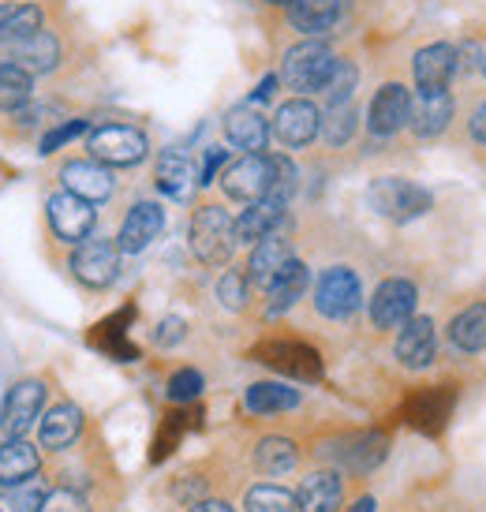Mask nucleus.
Wrapping results in <instances>:
<instances>
[{"label":"nucleus","instance_id":"1","mask_svg":"<svg viewBox=\"0 0 486 512\" xmlns=\"http://www.w3.org/2000/svg\"><path fill=\"white\" fill-rule=\"evenodd\" d=\"M191 251L206 262V266H225L236 251V225L221 206H202L191 217Z\"/></svg>","mask_w":486,"mask_h":512},{"label":"nucleus","instance_id":"2","mask_svg":"<svg viewBox=\"0 0 486 512\" xmlns=\"http://www.w3.org/2000/svg\"><path fill=\"white\" fill-rule=\"evenodd\" d=\"M367 202L378 217H389V221H412V217L427 214L430 210V191L427 187L412 184V180H401V176H382L367 187Z\"/></svg>","mask_w":486,"mask_h":512},{"label":"nucleus","instance_id":"3","mask_svg":"<svg viewBox=\"0 0 486 512\" xmlns=\"http://www.w3.org/2000/svg\"><path fill=\"white\" fill-rule=\"evenodd\" d=\"M90 154L101 165H139L150 150L146 135L139 128H128V124H105V128L90 131Z\"/></svg>","mask_w":486,"mask_h":512},{"label":"nucleus","instance_id":"4","mask_svg":"<svg viewBox=\"0 0 486 512\" xmlns=\"http://www.w3.org/2000/svg\"><path fill=\"white\" fill-rule=\"evenodd\" d=\"M221 187L229 199L240 202H258L273 191V157L266 154H247L240 161H232L225 176H221Z\"/></svg>","mask_w":486,"mask_h":512},{"label":"nucleus","instance_id":"5","mask_svg":"<svg viewBox=\"0 0 486 512\" xmlns=\"http://www.w3.org/2000/svg\"><path fill=\"white\" fill-rule=\"evenodd\" d=\"M333 64H337V57L329 53V45L322 42H303L296 45V49H288L285 57V83L292 86V90H322L329 79V72H333Z\"/></svg>","mask_w":486,"mask_h":512},{"label":"nucleus","instance_id":"6","mask_svg":"<svg viewBox=\"0 0 486 512\" xmlns=\"http://www.w3.org/2000/svg\"><path fill=\"white\" fill-rule=\"evenodd\" d=\"M72 273L90 288H105L120 273V243L113 240H83L72 255Z\"/></svg>","mask_w":486,"mask_h":512},{"label":"nucleus","instance_id":"7","mask_svg":"<svg viewBox=\"0 0 486 512\" xmlns=\"http://www.w3.org/2000/svg\"><path fill=\"white\" fill-rule=\"evenodd\" d=\"M359 303H363V288H359L356 273L344 270V266L322 273V281L315 288V307L326 318H348L359 311Z\"/></svg>","mask_w":486,"mask_h":512},{"label":"nucleus","instance_id":"8","mask_svg":"<svg viewBox=\"0 0 486 512\" xmlns=\"http://www.w3.org/2000/svg\"><path fill=\"white\" fill-rule=\"evenodd\" d=\"M318 128H322V116H318L315 105H311L307 98H292V101H285V105L277 109L270 131L277 135V143H281V146H288V150H300V146H307L311 139H315Z\"/></svg>","mask_w":486,"mask_h":512},{"label":"nucleus","instance_id":"9","mask_svg":"<svg viewBox=\"0 0 486 512\" xmlns=\"http://www.w3.org/2000/svg\"><path fill=\"white\" fill-rule=\"evenodd\" d=\"M258 359L270 363L273 370H281V374L300 378V382H318V378H322V359H318V352L307 348V344H296V341L262 344V348H258Z\"/></svg>","mask_w":486,"mask_h":512},{"label":"nucleus","instance_id":"10","mask_svg":"<svg viewBox=\"0 0 486 512\" xmlns=\"http://www.w3.org/2000/svg\"><path fill=\"white\" fill-rule=\"evenodd\" d=\"M415 314V285L412 281H382L371 299V322L378 329H397Z\"/></svg>","mask_w":486,"mask_h":512},{"label":"nucleus","instance_id":"11","mask_svg":"<svg viewBox=\"0 0 486 512\" xmlns=\"http://www.w3.org/2000/svg\"><path fill=\"white\" fill-rule=\"evenodd\" d=\"M49 225L57 232L60 240L68 243H83L90 236V228H94V206L72 191H64V195H53L49 199Z\"/></svg>","mask_w":486,"mask_h":512},{"label":"nucleus","instance_id":"12","mask_svg":"<svg viewBox=\"0 0 486 512\" xmlns=\"http://www.w3.org/2000/svg\"><path fill=\"white\" fill-rule=\"evenodd\" d=\"M457 72V49L445 42H434L415 53V86L419 94H442Z\"/></svg>","mask_w":486,"mask_h":512},{"label":"nucleus","instance_id":"13","mask_svg":"<svg viewBox=\"0 0 486 512\" xmlns=\"http://www.w3.org/2000/svg\"><path fill=\"white\" fill-rule=\"evenodd\" d=\"M42 404H45V385L34 382V378H27V382H19L4 397V430L8 434H15V438H23L30 427H34V419L42 415Z\"/></svg>","mask_w":486,"mask_h":512},{"label":"nucleus","instance_id":"14","mask_svg":"<svg viewBox=\"0 0 486 512\" xmlns=\"http://www.w3.org/2000/svg\"><path fill=\"white\" fill-rule=\"evenodd\" d=\"M161 228H165V210H161L158 202H139V206H131V214L124 217V225H120V251H128V255H139L146 251L150 243L161 236Z\"/></svg>","mask_w":486,"mask_h":512},{"label":"nucleus","instance_id":"15","mask_svg":"<svg viewBox=\"0 0 486 512\" xmlns=\"http://www.w3.org/2000/svg\"><path fill=\"white\" fill-rule=\"evenodd\" d=\"M412 116V98L401 83H386L371 101V131L374 135H397Z\"/></svg>","mask_w":486,"mask_h":512},{"label":"nucleus","instance_id":"16","mask_svg":"<svg viewBox=\"0 0 486 512\" xmlns=\"http://www.w3.org/2000/svg\"><path fill=\"white\" fill-rule=\"evenodd\" d=\"M60 176H64V187L86 202H105L113 195V172L101 161H72V165H64Z\"/></svg>","mask_w":486,"mask_h":512},{"label":"nucleus","instance_id":"17","mask_svg":"<svg viewBox=\"0 0 486 512\" xmlns=\"http://www.w3.org/2000/svg\"><path fill=\"white\" fill-rule=\"evenodd\" d=\"M225 135H229L232 146H240L247 154H262L266 139H270V120L258 113V109H251V105H236L225 116Z\"/></svg>","mask_w":486,"mask_h":512},{"label":"nucleus","instance_id":"18","mask_svg":"<svg viewBox=\"0 0 486 512\" xmlns=\"http://www.w3.org/2000/svg\"><path fill=\"white\" fill-rule=\"evenodd\" d=\"M288 262H292V247H288V240H281V236H262V240L255 243V251H251V262H247V281L258 288H270L273 277L285 270Z\"/></svg>","mask_w":486,"mask_h":512},{"label":"nucleus","instance_id":"19","mask_svg":"<svg viewBox=\"0 0 486 512\" xmlns=\"http://www.w3.org/2000/svg\"><path fill=\"white\" fill-rule=\"evenodd\" d=\"M285 206L288 202L281 199H258V202H247V210H243L232 225H236V243H258L262 236H270L273 228L285 221Z\"/></svg>","mask_w":486,"mask_h":512},{"label":"nucleus","instance_id":"20","mask_svg":"<svg viewBox=\"0 0 486 512\" xmlns=\"http://www.w3.org/2000/svg\"><path fill=\"white\" fill-rule=\"evenodd\" d=\"M434 348H438V337H434V322L430 318H408L401 329V337H397V359H401L404 367H427L430 359H434Z\"/></svg>","mask_w":486,"mask_h":512},{"label":"nucleus","instance_id":"21","mask_svg":"<svg viewBox=\"0 0 486 512\" xmlns=\"http://www.w3.org/2000/svg\"><path fill=\"white\" fill-rule=\"evenodd\" d=\"M344 498V486L333 471H315L307 475L296 490V509L300 512H337Z\"/></svg>","mask_w":486,"mask_h":512},{"label":"nucleus","instance_id":"22","mask_svg":"<svg viewBox=\"0 0 486 512\" xmlns=\"http://www.w3.org/2000/svg\"><path fill=\"white\" fill-rule=\"evenodd\" d=\"M42 471V456L38 449L23 438H12L0 445V486H15L27 483Z\"/></svg>","mask_w":486,"mask_h":512},{"label":"nucleus","instance_id":"23","mask_svg":"<svg viewBox=\"0 0 486 512\" xmlns=\"http://www.w3.org/2000/svg\"><path fill=\"white\" fill-rule=\"evenodd\" d=\"M449 120H453V98L449 94H419V101L412 105V116H408V124L419 139H434V135H442L449 128Z\"/></svg>","mask_w":486,"mask_h":512},{"label":"nucleus","instance_id":"24","mask_svg":"<svg viewBox=\"0 0 486 512\" xmlns=\"http://www.w3.org/2000/svg\"><path fill=\"white\" fill-rule=\"evenodd\" d=\"M60 60V45L53 34H45V30H34L27 34L23 42H15L12 49V64H19L23 72L38 75V72H53Z\"/></svg>","mask_w":486,"mask_h":512},{"label":"nucleus","instance_id":"25","mask_svg":"<svg viewBox=\"0 0 486 512\" xmlns=\"http://www.w3.org/2000/svg\"><path fill=\"white\" fill-rule=\"evenodd\" d=\"M154 180H158V187L165 191V195H169V199L187 202L191 195H195L199 172H195V165H191L184 154H172V150H169V154H161Z\"/></svg>","mask_w":486,"mask_h":512},{"label":"nucleus","instance_id":"26","mask_svg":"<svg viewBox=\"0 0 486 512\" xmlns=\"http://www.w3.org/2000/svg\"><path fill=\"white\" fill-rule=\"evenodd\" d=\"M79 434H83V412H79L75 404H57L53 412H45V419H42V445L45 449L60 453V449H68Z\"/></svg>","mask_w":486,"mask_h":512},{"label":"nucleus","instance_id":"27","mask_svg":"<svg viewBox=\"0 0 486 512\" xmlns=\"http://www.w3.org/2000/svg\"><path fill=\"white\" fill-rule=\"evenodd\" d=\"M307 281H311V273H307V266L303 262H288L285 270L273 277V285L266 288V296H270V314H281V311H288L296 299L307 292Z\"/></svg>","mask_w":486,"mask_h":512},{"label":"nucleus","instance_id":"28","mask_svg":"<svg viewBox=\"0 0 486 512\" xmlns=\"http://www.w3.org/2000/svg\"><path fill=\"white\" fill-rule=\"evenodd\" d=\"M449 337L460 352H483L486 348V303H472L449 322Z\"/></svg>","mask_w":486,"mask_h":512},{"label":"nucleus","instance_id":"29","mask_svg":"<svg viewBox=\"0 0 486 512\" xmlns=\"http://www.w3.org/2000/svg\"><path fill=\"white\" fill-rule=\"evenodd\" d=\"M292 27L303 34H322L337 23L341 15V0H292Z\"/></svg>","mask_w":486,"mask_h":512},{"label":"nucleus","instance_id":"30","mask_svg":"<svg viewBox=\"0 0 486 512\" xmlns=\"http://www.w3.org/2000/svg\"><path fill=\"white\" fill-rule=\"evenodd\" d=\"M243 404H247L255 415L292 412V408L300 404V393H296V389H288V385H281V382H255L251 389H247Z\"/></svg>","mask_w":486,"mask_h":512},{"label":"nucleus","instance_id":"31","mask_svg":"<svg viewBox=\"0 0 486 512\" xmlns=\"http://www.w3.org/2000/svg\"><path fill=\"white\" fill-rule=\"evenodd\" d=\"M34 30H42V8L38 4H0V45L23 42Z\"/></svg>","mask_w":486,"mask_h":512},{"label":"nucleus","instance_id":"32","mask_svg":"<svg viewBox=\"0 0 486 512\" xmlns=\"http://www.w3.org/2000/svg\"><path fill=\"white\" fill-rule=\"evenodd\" d=\"M296 460H300V453H296V445L288 438H262L255 449V468L262 471V475H270V479H277V475H288V471L296 468Z\"/></svg>","mask_w":486,"mask_h":512},{"label":"nucleus","instance_id":"33","mask_svg":"<svg viewBox=\"0 0 486 512\" xmlns=\"http://www.w3.org/2000/svg\"><path fill=\"white\" fill-rule=\"evenodd\" d=\"M34 94V79L23 72L19 64H0V109L4 113H19Z\"/></svg>","mask_w":486,"mask_h":512},{"label":"nucleus","instance_id":"34","mask_svg":"<svg viewBox=\"0 0 486 512\" xmlns=\"http://www.w3.org/2000/svg\"><path fill=\"white\" fill-rule=\"evenodd\" d=\"M449 404H453V393H442V389H427V393H419V397L412 400V408H408V415H412L415 427L423 430H434L445 423V415H449Z\"/></svg>","mask_w":486,"mask_h":512},{"label":"nucleus","instance_id":"35","mask_svg":"<svg viewBox=\"0 0 486 512\" xmlns=\"http://www.w3.org/2000/svg\"><path fill=\"white\" fill-rule=\"evenodd\" d=\"M131 318H135V311H131V307H124V311L116 314V318L101 322L98 333H94V344H98V348H105L109 356L124 359V363L139 356V352H135V344H124V322H131Z\"/></svg>","mask_w":486,"mask_h":512},{"label":"nucleus","instance_id":"36","mask_svg":"<svg viewBox=\"0 0 486 512\" xmlns=\"http://www.w3.org/2000/svg\"><path fill=\"white\" fill-rule=\"evenodd\" d=\"M386 445L389 441L382 438V434H359V438H352V449H348L341 460L352 471H371L374 464L386 460Z\"/></svg>","mask_w":486,"mask_h":512},{"label":"nucleus","instance_id":"37","mask_svg":"<svg viewBox=\"0 0 486 512\" xmlns=\"http://www.w3.org/2000/svg\"><path fill=\"white\" fill-rule=\"evenodd\" d=\"M45 498V486L38 479L15 486H0V512H38Z\"/></svg>","mask_w":486,"mask_h":512},{"label":"nucleus","instance_id":"38","mask_svg":"<svg viewBox=\"0 0 486 512\" xmlns=\"http://www.w3.org/2000/svg\"><path fill=\"white\" fill-rule=\"evenodd\" d=\"M243 509L247 512H296V498H292L288 490H281V486L262 483V486H251V490H247Z\"/></svg>","mask_w":486,"mask_h":512},{"label":"nucleus","instance_id":"39","mask_svg":"<svg viewBox=\"0 0 486 512\" xmlns=\"http://www.w3.org/2000/svg\"><path fill=\"white\" fill-rule=\"evenodd\" d=\"M356 79H359L356 64H352V60H337L326 86H322V94H326L329 105H348V101H352V90H356Z\"/></svg>","mask_w":486,"mask_h":512},{"label":"nucleus","instance_id":"40","mask_svg":"<svg viewBox=\"0 0 486 512\" xmlns=\"http://www.w3.org/2000/svg\"><path fill=\"white\" fill-rule=\"evenodd\" d=\"M322 135L333 146L348 143L356 135V109H352V101L348 105H329V116L322 120Z\"/></svg>","mask_w":486,"mask_h":512},{"label":"nucleus","instance_id":"41","mask_svg":"<svg viewBox=\"0 0 486 512\" xmlns=\"http://www.w3.org/2000/svg\"><path fill=\"white\" fill-rule=\"evenodd\" d=\"M202 393V374L199 370H176L169 378V400L172 404H191V400H199Z\"/></svg>","mask_w":486,"mask_h":512},{"label":"nucleus","instance_id":"42","mask_svg":"<svg viewBox=\"0 0 486 512\" xmlns=\"http://www.w3.org/2000/svg\"><path fill=\"white\" fill-rule=\"evenodd\" d=\"M217 299L229 307V311H240L243 299H247V273H225L221 281H217Z\"/></svg>","mask_w":486,"mask_h":512},{"label":"nucleus","instance_id":"43","mask_svg":"<svg viewBox=\"0 0 486 512\" xmlns=\"http://www.w3.org/2000/svg\"><path fill=\"white\" fill-rule=\"evenodd\" d=\"M90 128L86 120H68V124H60V128H53L49 135L42 139V154H53V150H60L64 143H72V139H79L83 131Z\"/></svg>","mask_w":486,"mask_h":512},{"label":"nucleus","instance_id":"44","mask_svg":"<svg viewBox=\"0 0 486 512\" xmlns=\"http://www.w3.org/2000/svg\"><path fill=\"white\" fill-rule=\"evenodd\" d=\"M38 512H90L86 509V501L72 490H53V494H45L42 498V509Z\"/></svg>","mask_w":486,"mask_h":512},{"label":"nucleus","instance_id":"45","mask_svg":"<svg viewBox=\"0 0 486 512\" xmlns=\"http://www.w3.org/2000/svg\"><path fill=\"white\" fill-rule=\"evenodd\" d=\"M184 333H187L184 318H165V322L158 326V333H154V341H158L161 348H172V344L184 341Z\"/></svg>","mask_w":486,"mask_h":512},{"label":"nucleus","instance_id":"46","mask_svg":"<svg viewBox=\"0 0 486 512\" xmlns=\"http://www.w3.org/2000/svg\"><path fill=\"white\" fill-rule=\"evenodd\" d=\"M229 161V150H221V146H210L206 150V161H202V169H199V184H214V176L217 169Z\"/></svg>","mask_w":486,"mask_h":512},{"label":"nucleus","instance_id":"47","mask_svg":"<svg viewBox=\"0 0 486 512\" xmlns=\"http://www.w3.org/2000/svg\"><path fill=\"white\" fill-rule=\"evenodd\" d=\"M468 131H472L475 143H483V146H486V101L472 113V124H468Z\"/></svg>","mask_w":486,"mask_h":512},{"label":"nucleus","instance_id":"48","mask_svg":"<svg viewBox=\"0 0 486 512\" xmlns=\"http://www.w3.org/2000/svg\"><path fill=\"white\" fill-rule=\"evenodd\" d=\"M191 512H232V505H225V501H195Z\"/></svg>","mask_w":486,"mask_h":512},{"label":"nucleus","instance_id":"49","mask_svg":"<svg viewBox=\"0 0 486 512\" xmlns=\"http://www.w3.org/2000/svg\"><path fill=\"white\" fill-rule=\"evenodd\" d=\"M273 86H277V75H266L262 83H258V90H255V101H266V98H273Z\"/></svg>","mask_w":486,"mask_h":512},{"label":"nucleus","instance_id":"50","mask_svg":"<svg viewBox=\"0 0 486 512\" xmlns=\"http://www.w3.org/2000/svg\"><path fill=\"white\" fill-rule=\"evenodd\" d=\"M348 512H374V498H359Z\"/></svg>","mask_w":486,"mask_h":512},{"label":"nucleus","instance_id":"51","mask_svg":"<svg viewBox=\"0 0 486 512\" xmlns=\"http://www.w3.org/2000/svg\"><path fill=\"white\" fill-rule=\"evenodd\" d=\"M270 4H292V0H270Z\"/></svg>","mask_w":486,"mask_h":512}]
</instances>
